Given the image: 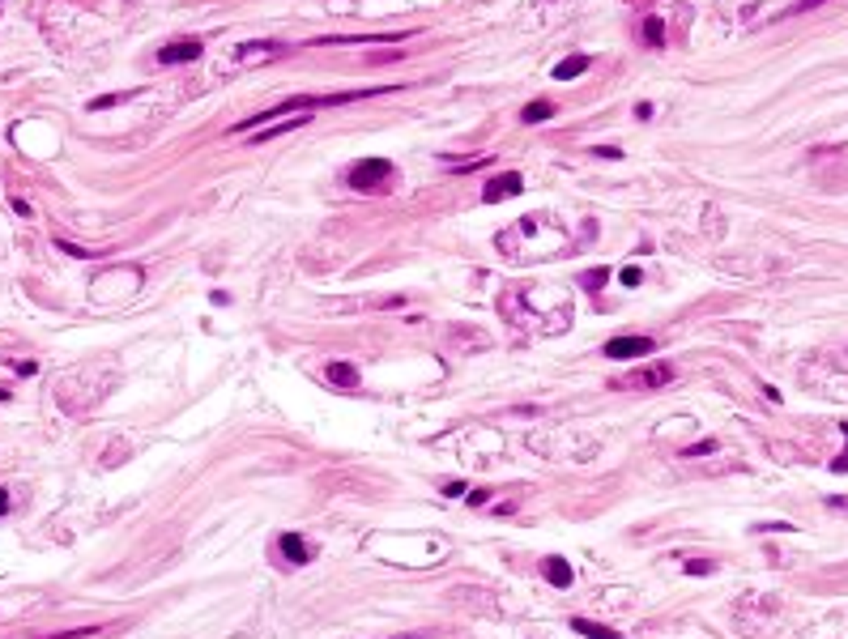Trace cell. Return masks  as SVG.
<instances>
[{
	"mask_svg": "<svg viewBox=\"0 0 848 639\" xmlns=\"http://www.w3.org/2000/svg\"><path fill=\"white\" fill-rule=\"evenodd\" d=\"M388 90H401V85H380V90H341V94H295L269 111H256L248 119L235 124V132H256L265 124H273L277 115H290V111H320V107H346V102H359V98H376V94H388Z\"/></svg>",
	"mask_w": 848,
	"mask_h": 639,
	"instance_id": "6da1fadb",
	"label": "cell"
},
{
	"mask_svg": "<svg viewBox=\"0 0 848 639\" xmlns=\"http://www.w3.org/2000/svg\"><path fill=\"white\" fill-rule=\"evenodd\" d=\"M346 179H350V188H354V192H371V196H380V192H393V188L401 183V171H397L388 158H359V162L346 171Z\"/></svg>",
	"mask_w": 848,
	"mask_h": 639,
	"instance_id": "7a4b0ae2",
	"label": "cell"
},
{
	"mask_svg": "<svg viewBox=\"0 0 848 639\" xmlns=\"http://www.w3.org/2000/svg\"><path fill=\"white\" fill-rule=\"evenodd\" d=\"M669 380H674V367L669 363H652V367H640V371L614 380V388H644V392H652V388H665Z\"/></svg>",
	"mask_w": 848,
	"mask_h": 639,
	"instance_id": "3957f363",
	"label": "cell"
},
{
	"mask_svg": "<svg viewBox=\"0 0 848 639\" xmlns=\"http://www.w3.org/2000/svg\"><path fill=\"white\" fill-rule=\"evenodd\" d=\"M652 350H657V341H652V337H610V341L601 345V354H605V358H614V363L644 358V354H652Z\"/></svg>",
	"mask_w": 848,
	"mask_h": 639,
	"instance_id": "277c9868",
	"label": "cell"
},
{
	"mask_svg": "<svg viewBox=\"0 0 848 639\" xmlns=\"http://www.w3.org/2000/svg\"><path fill=\"white\" fill-rule=\"evenodd\" d=\"M524 192V175L520 171H503V175H494L486 188H482V200L486 205H499V200H512V196H520Z\"/></svg>",
	"mask_w": 848,
	"mask_h": 639,
	"instance_id": "5b68a950",
	"label": "cell"
},
{
	"mask_svg": "<svg viewBox=\"0 0 848 639\" xmlns=\"http://www.w3.org/2000/svg\"><path fill=\"white\" fill-rule=\"evenodd\" d=\"M201 55V38H179V43H166L158 51V64H188Z\"/></svg>",
	"mask_w": 848,
	"mask_h": 639,
	"instance_id": "8992f818",
	"label": "cell"
},
{
	"mask_svg": "<svg viewBox=\"0 0 848 639\" xmlns=\"http://www.w3.org/2000/svg\"><path fill=\"white\" fill-rule=\"evenodd\" d=\"M277 546H282V554H286V559H290L295 567L312 563V546H307V542H303L299 533H282V542H277Z\"/></svg>",
	"mask_w": 848,
	"mask_h": 639,
	"instance_id": "52a82bcc",
	"label": "cell"
},
{
	"mask_svg": "<svg viewBox=\"0 0 848 639\" xmlns=\"http://www.w3.org/2000/svg\"><path fill=\"white\" fill-rule=\"evenodd\" d=\"M567 627H571V631H580L584 639H622V631H614V627H601V623H593V618H571Z\"/></svg>",
	"mask_w": 848,
	"mask_h": 639,
	"instance_id": "ba28073f",
	"label": "cell"
},
{
	"mask_svg": "<svg viewBox=\"0 0 848 639\" xmlns=\"http://www.w3.org/2000/svg\"><path fill=\"white\" fill-rule=\"evenodd\" d=\"M324 375H329V384H337V388H359V367H350V363H329Z\"/></svg>",
	"mask_w": 848,
	"mask_h": 639,
	"instance_id": "9c48e42d",
	"label": "cell"
},
{
	"mask_svg": "<svg viewBox=\"0 0 848 639\" xmlns=\"http://www.w3.org/2000/svg\"><path fill=\"white\" fill-rule=\"evenodd\" d=\"M312 115H295L290 124H265V128H256V136H252V145H265V141H273V136H282V132H290V128H303Z\"/></svg>",
	"mask_w": 848,
	"mask_h": 639,
	"instance_id": "30bf717a",
	"label": "cell"
},
{
	"mask_svg": "<svg viewBox=\"0 0 848 639\" xmlns=\"http://www.w3.org/2000/svg\"><path fill=\"white\" fill-rule=\"evenodd\" d=\"M541 576H546L554 589H567V584H571V567H567L563 559H541Z\"/></svg>",
	"mask_w": 848,
	"mask_h": 639,
	"instance_id": "8fae6325",
	"label": "cell"
},
{
	"mask_svg": "<svg viewBox=\"0 0 848 639\" xmlns=\"http://www.w3.org/2000/svg\"><path fill=\"white\" fill-rule=\"evenodd\" d=\"M282 51H286V47H277V43H243L239 60L252 64V60H273V55H282Z\"/></svg>",
	"mask_w": 848,
	"mask_h": 639,
	"instance_id": "7c38bea8",
	"label": "cell"
},
{
	"mask_svg": "<svg viewBox=\"0 0 848 639\" xmlns=\"http://www.w3.org/2000/svg\"><path fill=\"white\" fill-rule=\"evenodd\" d=\"M588 55H567L558 68H554V81H571V77H580V73H588Z\"/></svg>",
	"mask_w": 848,
	"mask_h": 639,
	"instance_id": "4fadbf2b",
	"label": "cell"
},
{
	"mask_svg": "<svg viewBox=\"0 0 848 639\" xmlns=\"http://www.w3.org/2000/svg\"><path fill=\"white\" fill-rule=\"evenodd\" d=\"M550 115H554V102H550V98H533V102L520 111V119H524V124H546Z\"/></svg>",
	"mask_w": 848,
	"mask_h": 639,
	"instance_id": "5bb4252c",
	"label": "cell"
},
{
	"mask_svg": "<svg viewBox=\"0 0 848 639\" xmlns=\"http://www.w3.org/2000/svg\"><path fill=\"white\" fill-rule=\"evenodd\" d=\"M644 43H648V47H665V26H661V17H648V21H644Z\"/></svg>",
	"mask_w": 848,
	"mask_h": 639,
	"instance_id": "9a60e30c",
	"label": "cell"
},
{
	"mask_svg": "<svg viewBox=\"0 0 848 639\" xmlns=\"http://www.w3.org/2000/svg\"><path fill=\"white\" fill-rule=\"evenodd\" d=\"M605 281H610V269H593V273H584V277H580V286H584V290H601Z\"/></svg>",
	"mask_w": 848,
	"mask_h": 639,
	"instance_id": "2e32d148",
	"label": "cell"
},
{
	"mask_svg": "<svg viewBox=\"0 0 848 639\" xmlns=\"http://www.w3.org/2000/svg\"><path fill=\"white\" fill-rule=\"evenodd\" d=\"M132 94H102V98H94L90 102V111H107V107H120V102H128Z\"/></svg>",
	"mask_w": 848,
	"mask_h": 639,
	"instance_id": "e0dca14e",
	"label": "cell"
},
{
	"mask_svg": "<svg viewBox=\"0 0 848 639\" xmlns=\"http://www.w3.org/2000/svg\"><path fill=\"white\" fill-rule=\"evenodd\" d=\"M819 4H827V0H797V4H789L785 13H776V17H802V13H810V9H819Z\"/></svg>",
	"mask_w": 848,
	"mask_h": 639,
	"instance_id": "ac0fdd59",
	"label": "cell"
},
{
	"mask_svg": "<svg viewBox=\"0 0 848 639\" xmlns=\"http://www.w3.org/2000/svg\"><path fill=\"white\" fill-rule=\"evenodd\" d=\"M102 627H73V631H60V635H43V639H94Z\"/></svg>",
	"mask_w": 848,
	"mask_h": 639,
	"instance_id": "d6986e66",
	"label": "cell"
},
{
	"mask_svg": "<svg viewBox=\"0 0 848 639\" xmlns=\"http://www.w3.org/2000/svg\"><path fill=\"white\" fill-rule=\"evenodd\" d=\"M840 431H844V452L832 461V473H848V422H840Z\"/></svg>",
	"mask_w": 848,
	"mask_h": 639,
	"instance_id": "ffe728a7",
	"label": "cell"
},
{
	"mask_svg": "<svg viewBox=\"0 0 848 639\" xmlns=\"http://www.w3.org/2000/svg\"><path fill=\"white\" fill-rule=\"evenodd\" d=\"M721 444L716 439H704V444H695V448H682V456H708V452H716Z\"/></svg>",
	"mask_w": 848,
	"mask_h": 639,
	"instance_id": "44dd1931",
	"label": "cell"
},
{
	"mask_svg": "<svg viewBox=\"0 0 848 639\" xmlns=\"http://www.w3.org/2000/svg\"><path fill=\"white\" fill-rule=\"evenodd\" d=\"M618 277H622V286H640V281H644V273H640L635 264H627V269H622Z\"/></svg>",
	"mask_w": 848,
	"mask_h": 639,
	"instance_id": "7402d4cb",
	"label": "cell"
},
{
	"mask_svg": "<svg viewBox=\"0 0 848 639\" xmlns=\"http://www.w3.org/2000/svg\"><path fill=\"white\" fill-rule=\"evenodd\" d=\"M593 154H597V158H610V162H618V158H622V149H618V145H597Z\"/></svg>",
	"mask_w": 848,
	"mask_h": 639,
	"instance_id": "603a6c76",
	"label": "cell"
},
{
	"mask_svg": "<svg viewBox=\"0 0 848 639\" xmlns=\"http://www.w3.org/2000/svg\"><path fill=\"white\" fill-rule=\"evenodd\" d=\"M465 490H469V486H465V482H443V495H447V499H460V495H465Z\"/></svg>",
	"mask_w": 848,
	"mask_h": 639,
	"instance_id": "cb8c5ba5",
	"label": "cell"
},
{
	"mask_svg": "<svg viewBox=\"0 0 848 639\" xmlns=\"http://www.w3.org/2000/svg\"><path fill=\"white\" fill-rule=\"evenodd\" d=\"M687 571H691V576H708V571H712V563H695V559H691V563H687Z\"/></svg>",
	"mask_w": 848,
	"mask_h": 639,
	"instance_id": "d4e9b609",
	"label": "cell"
},
{
	"mask_svg": "<svg viewBox=\"0 0 848 639\" xmlns=\"http://www.w3.org/2000/svg\"><path fill=\"white\" fill-rule=\"evenodd\" d=\"M827 508H836V512H848V499H836V495H832V499H827Z\"/></svg>",
	"mask_w": 848,
	"mask_h": 639,
	"instance_id": "484cf974",
	"label": "cell"
},
{
	"mask_svg": "<svg viewBox=\"0 0 848 639\" xmlns=\"http://www.w3.org/2000/svg\"><path fill=\"white\" fill-rule=\"evenodd\" d=\"M4 512H9V490L0 486V516H4Z\"/></svg>",
	"mask_w": 848,
	"mask_h": 639,
	"instance_id": "4316f807",
	"label": "cell"
},
{
	"mask_svg": "<svg viewBox=\"0 0 848 639\" xmlns=\"http://www.w3.org/2000/svg\"><path fill=\"white\" fill-rule=\"evenodd\" d=\"M406 639H418V635H406Z\"/></svg>",
	"mask_w": 848,
	"mask_h": 639,
	"instance_id": "83f0119b",
	"label": "cell"
}]
</instances>
